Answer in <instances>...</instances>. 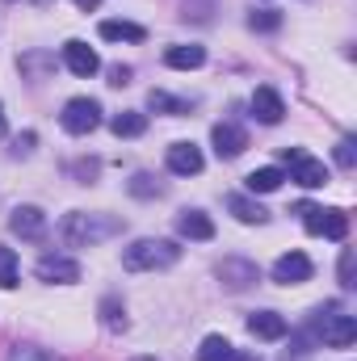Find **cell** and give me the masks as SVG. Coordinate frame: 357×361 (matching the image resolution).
Returning a JSON list of instances; mask_svg holds the SVG:
<instances>
[{
  "mask_svg": "<svg viewBox=\"0 0 357 361\" xmlns=\"http://www.w3.org/2000/svg\"><path fill=\"white\" fill-rule=\"evenodd\" d=\"M320 235H328V240H345L349 235V214L345 210H324V227H320Z\"/></svg>",
  "mask_w": 357,
  "mask_h": 361,
  "instance_id": "obj_22",
  "label": "cell"
},
{
  "mask_svg": "<svg viewBox=\"0 0 357 361\" xmlns=\"http://www.w3.org/2000/svg\"><path fill=\"white\" fill-rule=\"evenodd\" d=\"M248 332H253L257 341H282V336L290 332V324H286L277 311H253V315H248Z\"/></svg>",
  "mask_w": 357,
  "mask_h": 361,
  "instance_id": "obj_14",
  "label": "cell"
},
{
  "mask_svg": "<svg viewBox=\"0 0 357 361\" xmlns=\"http://www.w3.org/2000/svg\"><path fill=\"white\" fill-rule=\"evenodd\" d=\"M181 261L177 240H135L122 252V265L131 273H156V269H173Z\"/></svg>",
  "mask_w": 357,
  "mask_h": 361,
  "instance_id": "obj_2",
  "label": "cell"
},
{
  "mask_svg": "<svg viewBox=\"0 0 357 361\" xmlns=\"http://www.w3.org/2000/svg\"><path fill=\"white\" fill-rule=\"evenodd\" d=\"M248 25L261 30V34H269V30L282 25V13H273V8H253V13H248Z\"/></svg>",
  "mask_w": 357,
  "mask_h": 361,
  "instance_id": "obj_27",
  "label": "cell"
},
{
  "mask_svg": "<svg viewBox=\"0 0 357 361\" xmlns=\"http://www.w3.org/2000/svg\"><path fill=\"white\" fill-rule=\"evenodd\" d=\"M177 231L185 235V240H214V223H210L206 210H181Z\"/></svg>",
  "mask_w": 357,
  "mask_h": 361,
  "instance_id": "obj_15",
  "label": "cell"
},
{
  "mask_svg": "<svg viewBox=\"0 0 357 361\" xmlns=\"http://www.w3.org/2000/svg\"><path fill=\"white\" fill-rule=\"evenodd\" d=\"M164 164H169V173H177V177H198L206 160H202V152H198L193 143H173L169 156H164Z\"/></svg>",
  "mask_w": 357,
  "mask_h": 361,
  "instance_id": "obj_11",
  "label": "cell"
},
{
  "mask_svg": "<svg viewBox=\"0 0 357 361\" xmlns=\"http://www.w3.org/2000/svg\"><path fill=\"white\" fill-rule=\"evenodd\" d=\"M227 210H231V214H236L240 223H248V227H253V223L261 227V223L269 219V210L261 206V202H253L248 193H231V197H227Z\"/></svg>",
  "mask_w": 357,
  "mask_h": 361,
  "instance_id": "obj_17",
  "label": "cell"
},
{
  "mask_svg": "<svg viewBox=\"0 0 357 361\" xmlns=\"http://www.w3.org/2000/svg\"><path fill=\"white\" fill-rule=\"evenodd\" d=\"M273 281L277 286H303L311 273H315V265H311V257L307 252H282L277 261H273Z\"/></svg>",
  "mask_w": 357,
  "mask_h": 361,
  "instance_id": "obj_6",
  "label": "cell"
},
{
  "mask_svg": "<svg viewBox=\"0 0 357 361\" xmlns=\"http://www.w3.org/2000/svg\"><path fill=\"white\" fill-rule=\"evenodd\" d=\"M63 63H68V72H72V76H97V72H101L97 51H92L89 42H80V38L63 42Z\"/></svg>",
  "mask_w": 357,
  "mask_h": 361,
  "instance_id": "obj_9",
  "label": "cell"
},
{
  "mask_svg": "<svg viewBox=\"0 0 357 361\" xmlns=\"http://www.w3.org/2000/svg\"><path fill=\"white\" fill-rule=\"evenodd\" d=\"M76 4H80V8H85V13H92V8H97V4H101V0H76Z\"/></svg>",
  "mask_w": 357,
  "mask_h": 361,
  "instance_id": "obj_34",
  "label": "cell"
},
{
  "mask_svg": "<svg viewBox=\"0 0 357 361\" xmlns=\"http://www.w3.org/2000/svg\"><path fill=\"white\" fill-rule=\"evenodd\" d=\"M59 122H63L68 135H89V130L101 126V101H92V97H72V101L63 105Z\"/></svg>",
  "mask_w": 357,
  "mask_h": 361,
  "instance_id": "obj_3",
  "label": "cell"
},
{
  "mask_svg": "<svg viewBox=\"0 0 357 361\" xmlns=\"http://www.w3.org/2000/svg\"><path fill=\"white\" fill-rule=\"evenodd\" d=\"M219 277H223V286H227V290H248L253 281H261V269H257L253 261H240V257H227V261L219 265Z\"/></svg>",
  "mask_w": 357,
  "mask_h": 361,
  "instance_id": "obj_12",
  "label": "cell"
},
{
  "mask_svg": "<svg viewBox=\"0 0 357 361\" xmlns=\"http://www.w3.org/2000/svg\"><path fill=\"white\" fill-rule=\"evenodd\" d=\"M8 231L21 235V240H42V231H47V214H42L38 206H13V214H8Z\"/></svg>",
  "mask_w": 357,
  "mask_h": 361,
  "instance_id": "obj_8",
  "label": "cell"
},
{
  "mask_svg": "<svg viewBox=\"0 0 357 361\" xmlns=\"http://www.w3.org/2000/svg\"><path fill=\"white\" fill-rule=\"evenodd\" d=\"M109 130H114L118 139H139V135L147 130V114H139V109H122V114L109 118Z\"/></svg>",
  "mask_w": 357,
  "mask_h": 361,
  "instance_id": "obj_18",
  "label": "cell"
},
{
  "mask_svg": "<svg viewBox=\"0 0 357 361\" xmlns=\"http://www.w3.org/2000/svg\"><path fill=\"white\" fill-rule=\"evenodd\" d=\"M210 143H214V156H219V160H236V156L248 147V135H244L236 122H219V126L210 130Z\"/></svg>",
  "mask_w": 357,
  "mask_h": 361,
  "instance_id": "obj_7",
  "label": "cell"
},
{
  "mask_svg": "<svg viewBox=\"0 0 357 361\" xmlns=\"http://www.w3.org/2000/svg\"><path fill=\"white\" fill-rule=\"evenodd\" d=\"M320 315H324V311H320ZM320 341L332 345V349H349L357 341V319L353 315H341V311L332 307V315H324V324H320Z\"/></svg>",
  "mask_w": 357,
  "mask_h": 361,
  "instance_id": "obj_5",
  "label": "cell"
},
{
  "mask_svg": "<svg viewBox=\"0 0 357 361\" xmlns=\"http://www.w3.org/2000/svg\"><path fill=\"white\" fill-rule=\"evenodd\" d=\"M101 324H105L109 332H126V307H122L118 298H105V302H101Z\"/></svg>",
  "mask_w": 357,
  "mask_h": 361,
  "instance_id": "obj_23",
  "label": "cell"
},
{
  "mask_svg": "<svg viewBox=\"0 0 357 361\" xmlns=\"http://www.w3.org/2000/svg\"><path fill=\"white\" fill-rule=\"evenodd\" d=\"M101 38L105 42H143L147 30L135 25V21H101Z\"/></svg>",
  "mask_w": 357,
  "mask_h": 361,
  "instance_id": "obj_20",
  "label": "cell"
},
{
  "mask_svg": "<svg viewBox=\"0 0 357 361\" xmlns=\"http://www.w3.org/2000/svg\"><path fill=\"white\" fill-rule=\"evenodd\" d=\"M337 164H341V169H353L357 164V143L353 139H341V143H337Z\"/></svg>",
  "mask_w": 357,
  "mask_h": 361,
  "instance_id": "obj_30",
  "label": "cell"
},
{
  "mask_svg": "<svg viewBox=\"0 0 357 361\" xmlns=\"http://www.w3.org/2000/svg\"><path fill=\"white\" fill-rule=\"evenodd\" d=\"M34 143H38V135H34V130H25V135L17 139V156H30V152H34Z\"/></svg>",
  "mask_w": 357,
  "mask_h": 361,
  "instance_id": "obj_33",
  "label": "cell"
},
{
  "mask_svg": "<svg viewBox=\"0 0 357 361\" xmlns=\"http://www.w3.org/2000/svg\"><path fill=\"white\" fill-rule=\"evenodd\" d=\"M147 109H156V114H185L189 105H185V101H177V97H169V92L152 89V92H147Z\"/></svg>",
  "mask_w": 357,
  "mask_h": 361,
  "instance_id": "obj_25",
  "label": "cell"
},
{
  "mask_svg": "<svg viewBox=\"0 0 357 361\" xmlns=\"http://www.w3.org/2000/svg\"><path fill=\"white\" fill-rule=\"evenodd\" d=\"M282 169H257V173H248L244 185H248V193H273L277 185H282Z\"/></svg>",
  "mask_w": 357,
  "mask_h": 361,
  "instance_id": "obj_21",
  "label": "cell"
},
{
  "mask_svg": "<svg viewBox=\"0 0 357 361\" xmlns=\"http://www.w3.org/2000/svg\"><path fill=\"white\" fill-rule=\"evenodd\" d=\"M286 164H290V180L303 185V189H324V185H328L324 160H311V156L298 152V147H286Z\"/></svg>",
  "mask_w": 357,
  "mask_h": 361,
  "instance_id": "obj_4",
  "label": "cell"
},
{
  "mask_svg": "<svg viewBox=\"0 0 357 361\" xmlns=\"http://www.w3.org/2000/svg\"><path fill=\"white\" fill-rule=\"evenodd\" d=\"M164 63L177 68V72H193V68L206 63V47H198V42H189V47H169V51H164Z\"/></svg>",
  "mask_w": 357,
  "mask_h": 361,
  "instance_id": "obj_16",
  "label": "cell"
},
{
  "mask_svg": "<svg viewBox=\"0 0 357 361\" xmlns=\"http://www.w3.org/2000/svg\"><path fill=\"white\" fill-rule=\"evenodd\" d=\"M122 219L118 214H105V210H68L59 219V235L63 244L72 248H92V244H105L114 235H122Z\"/></svg>",
  "mask_w": 357,
  "mask_h": 361,
  "instance_id": "obj_1",
  "label": "cell"
},
{
  "mask_svg": "<svg viewBox=\"0 0 357 361\" xmlns=\"http://www.w3.org/2000/svg\"><path fill=\"white\" fill-rule=\"evenodd\" d=\"M298 214H303V227H307L311 235H320V227H324V206H298Z\"/></svg>",
  "mask_w": 357,
  "mask_h": 361,
  "instance_id": "obj_29",
  "label": "cell"
},
{
  "mask_svg": "<svg viewBox=\"0 0 357 361\" xmlns=\"http://www.w3.org/2000/svg\"><path fill=\"white\" fill-rule=\"evenodd\" d=\"M0 135H4V105H0Z\"/></svg>",
  "mask_w": 357,
  "mask_h": 361,
  "instance_id": "obj_35",
  "label": "cell"
},
{
  "mask_svg": "<svg viewBox=\"0 0 357 361\" xmlns=\"http://www.w3.org/2000/svg\"><path fill=\"white\" fill-rule=\"evenodd\" d=\"M109 85H114V89L131 85V68H126V63H114V68H109Z\"/></svg>",
  "mask_w": 357,
  "mask_h": 361,
  "instance_id": "obj_32",
  "label": "cell"
},
{
  "mask_svg": "<svg viewBox=\"0 0 357 361\" xmlns=\"http://www.w3.org/2000/svg\"><path fill=\"white\" fill-rule=\"evenodd\" d=\"M198 361H244V357L227 336H206L202 349H198Z\"/></svg>",
  "mask_w": 357,
  "mask_h": 361,
  "instance_id": "obj_19",
  "label": "cell"
},
{
  "mask_svg": "<svg viewBox=\"0 0 357 361\" xmlns=\"http://www.w3.org/2000/svg\"><path fill=\"white\" fill-rule=\"evenodd\" d=\"M131 193H135V197H160V193H164V185L152 177V173H135V180H131Z\"/></svg>",
  "mask_w": 357,
  "mask_h": 361,
  "instance_id": "obj_26",
  "label": "cell"
},
{
  "mask_svg": "<svg viewBox=\"0 0 357 361\" xmlns=\"http://www.w3.org/2000/svg\"><path fill=\"white\" fill-rule=\"evenodd\" d=\"M253 118L257 122H265V126H277L282 118H286V101L277 97V89H269V85H261V89L253 92Z\"/></svg>",
  "mask_w": 357,
  "mask_h": 361,
  "instance_id": "obj_10",
  "label": "cell"
},
{
  "mask_svg": "<svg viewBox=\"0 0 357 361\" xmlns=\"http://www.w3.org/2000/svg\"><path fill=\"white\" fill-rule=\"evenodd\" d=\"M38 277L51 281V286H72V281H80V265L68 261V257H42L38 261Z\"/></svg>",
  "mask_w": 357,
  "mask_h": 361,
  "instance_id": "obj_13",
  "label": "cell"
},
{
  "mask_svg": "<svg viewBox=\"0 0 357 361\" xmlns=\"http://www.w3.org/2000/svg\"><path fill=\"white\" fill-rule=\"evenodd\" d=\"M8 361H59V357L47 353V349H38V345H13L8 349Z\"/></svg>",
  "mask_w": 357,
  "mask_h": 361,
  "instance_id": "obj_28",
  "label": "cell"
},
{
  "mask_svg": "<svg viewBox=\"0 0 357 361\" xmlns=\"http://www.w3.org/2000/svg\"><path fill=\"white\" fill-rule=\"evenodd\" d=\"M341 286H345V290H353L357 286L353 281V252H349V248L341 252Z\"/></svg>",
  "mask_w": 357,
  "mask_h": 361,
  "instance_id": "obj_31",
  "label": "cell"
},
{
  "mask_svg": "<svg viewBox=\"0 0 357 361\" xmlns=\"http://www.w3.org/2000/svg\"><path fill=\"white\" fill-rule=\"evenodd\" d=\"M21 281V269H17V252L13 248H0V290H13Z\"/></svg>",
  "mask_w": 357,
  "mask_h": 361,
  "instance_id": "obj_24",
  "label": "cell"
},
{
  "mask_svg": "<svg viewBox=\"0 0 357 361\" xmlns=\"http://www.w3.org/2000/svg\"><path fill=\"white\" fill-rule=\"evenodd\" d=\"M135 361H156V357H135Z\"/></svg>",
  "mask_w": 357,
  "mask_h": 361,
  "instance_id": "obj_36",
  "label": "cell"
}]
</instances>
